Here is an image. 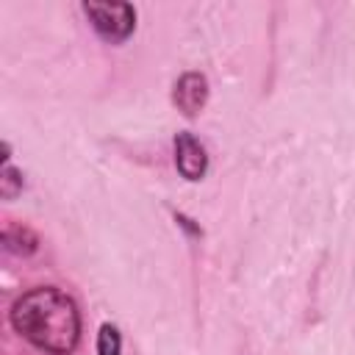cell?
I'll return each instance as SVG.
<instances>
[{
  "instance_id": "obj_1",
  "label": "cell",
  "mask_w": 355,
  "mask_h": 355,
  "mask_svg": "<svg viewBox=\"0 0 355 355\" xmlns=\"http://www.w3.org/2000/svg\"><path fill=\"white\" fill-rule=\"evenodd\" d=\"M11 327L47 355H72L80 341V311L75 300L55 286L25 291L8 311Z\"/></svg>"
},
{
  "instance_id": "obj_2",
  "label": "cell",
  "mask_w": 355,
  "mask_h": 355,
  "mask_svg": "<svg viewBox=\"0 0 355 355\" xmlns=\"http://www.w3.org/2000/svg\"><path fill=\"white\" fill-rule=\"evenodd\" d=\"M80 8L92 28L111 44L125 42L136 28V8L130 3H83Z\"/></svg>"
},
{
  "instance_id": "obj_3",
  "label": "cell",
  "mask_w": 355,
  "mask_h": 355,
  "mask_svg": "<svg viewBox=\"0 0 355 355\" xmlns=\"http://www.w3.org/2000/svg\"><path fill=\"white\" fill-rule=\"evenodd\" d=\"M172 103L183 116H197L208 103V78L202 72H183L172 86Z\"/></svg>"
},
{
  "instance_id": "obj_4",
  "label": "cell",
  "mask_w": 355,
  "mask_h": 355,
  "mask_svg": "<svg viewBox=\"0 0 355 355\" xmlns=\"http://www.w3.org/2000/svg\"><path fill=\"white\" fill-rule=\"evenodd\" d=\"M172 147H175V166H178V172L186 180H202L205 172H208V153L197 141V136L189 133V130H180L175 136Z\"/></svg>"
},
{
  "instance_id": "obj_5",
  "label": "cell",
  "mask_w": 355,
  "mask_h": 355,
  "mask_svg": "<svg viewBox=\"0 0 355 355\" xmlns=\"http://www.w3.org/2000/svg\"><path fill=\"white\" fill-rule=\"evenodd\" d=\"M3 244H6V250L17 252V255H31V252H36L39 239L33 230H28L22 225H6L3 227Z\"/></svg>"
},
{
  "instance_id": "obj_6",
  "label": "cell",
  "mask_w": 355,
  "mask_h": 355,
  "mask_svg": "<svg viewBox=\"0 0 355 355\" xmlns=\"http://www.w3.org/2000/svg\"><path fill=\"white\" fill-rule=\"evenodd\" d=\"M3 172H0V194L6 197V200H14L19 191H22V175H19V169H14L11 166V144L6 141L3 144Z\"/></svg>"
},
{
  "instance_id": "obj_7",
  "label": "cell",
  "mask_w": 355,
  "mask_h": 355,
  "mask_svg": "<svg viewBox=\"0 0 355 355\" xmlns=\"http://www.w3.org/2000/svg\"><path fill=\"white\" fill-rule=\"evenodd\" d=\"M122 352V336L119 330L105 322L100 324V333H97V355H119Z\"/></svg>"
}]
</instances>
